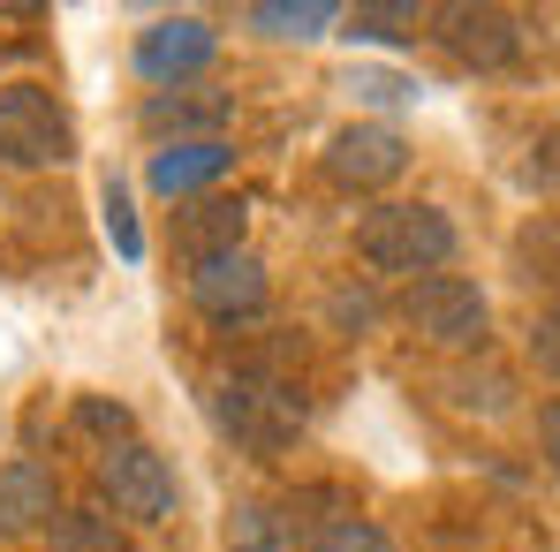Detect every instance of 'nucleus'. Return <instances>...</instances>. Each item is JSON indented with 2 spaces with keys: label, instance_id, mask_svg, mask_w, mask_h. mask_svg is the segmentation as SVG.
<instances>
[{
  "label": "nucleus",
  "instance_id": "1",
  "mask_svg": "<svg viewBox=\"0 0 560 552\" xmlns=\"http://www.w3.org/2000/svg\"><path fill=\"white\" fill-rule=\"evenodd\" d=\"M357 258L372 266V273H440L447 258H455V220L440 212V204H372L364 220H357Z\"/></svg>",
  "mask_w": 560,
  "mask_h": 552
},
{
  "label": "nucleus",
  "instance_id": "2",
  "mask_svg": "<svg viewBox=\"0 0 560 552\" xmlns=\"http://www.w3.org/2000/svg\"><path fill=\"white\" fill-rule=\"evenodd\" d=\"M212 416H220V432H228L235 447H250V455H280V447L303 432V394L280 386V378H266V371H235V378H220Z\"/></svg>",
  "mask_w": 560,
  "mask_h": 552
},
{
  "label": "nucleus",
  "instance_id": "3",
  "mask_svg": "<svg viewBox=\"0 0 560 552\" xmlns=\"http://www.w3.org/2000/svg\"><path fill=\"white\" fill-rule=\"evenodd\" d=\"M77 160V121L46 84L0 92V167H61Z\"/></svg>",
  "mask_w": 560,
  "mask_h": 552
},
{
  "label": "nucleus",
  "instance_id": "4",
  "mask_svg": "<svg viewBox=\"0 0 560 552\" xmlns=\"http://www.w3.org/2000/svg\"><path fill=\"white\" fill-rule=\"evenodd\" d=\"M401 318H409V333L432 341V349H477L485 326H492V303H485V287L463 280V273H424V280L401 287Z\"/></svg>",
  "mask_w": 560,
  "mask_h": 552
},
{
  "label": "nucleus",
  "instance_id": "5",
  "mask_svg": "<svg viewBox=\"0 0 560 552\" xmlns=\"http://www.w3.org/2000/svg\"><path fill=\"white\" fill-rule=\"evenodd\" d=\"M98 492H106L114 522H167L175 500H183V484H175L167 455H152L144 439H121V447L98 455Z\"/></svg>",
  "mask_w": 560,
  "mask_h": 552
},
{
  "label": "nucleus",
  "instance_id": "6",
  "mask_svg": "<svg viewBox=\"0 0 560 552\" xmlns=\"http://www.w3.org/2000/svg\"><path fill=\"white\" fill-rule=\"evenodd\" d=\"M432 31L440 46L463 61V69H508L523 54V31L508 8H485V0H455V8H432Z\"/></svg>",
  "mask_w": 560,
  "mask_h": 552
},
{
  "label": "nucleus",
  "instance_id": "7",
  "mask_svg": "<svg viewBox=\"0 0 560 552\" xmlns=\"http://www.w3.org/2000/svg\"><path fill=\"white\" fill-rule=\"evenodd\" d=\"M212 54H220V31H212L205 15H160V23L137 38V77L183 92V77L212 69Z\"/></svg>",
  "mask_w": 560,
  "mask_h": 552
},
{
  "label": "nucleus",
  "instance_id": "8",
  "mask_svg": "<svg viewBox=\"0 0 560 552\" xmlns=\"http://www.w3.org/2000/svg\"><path fill=\"white\" fill-rule=\"evenodd\" d=\"M401 167H409V144H401V129H386V121H349V129L326 144V175L341 189H386Z\"/></svg>",
  "mask_w": 560,
  "mask_h": 552
},
{
  "label": "nucleus",
  "instance_id": "9",
  "mask_svg": "<svg viewBox=\"0 0 560 552\" xmlns=\"http://www.w3.org/2000/svg\"><path fill=\"white\" fill-rule=\"evenodd\" d=\"M189 295H197V310L220 318V326L258 318V310H266V266H258L250 250H235V258H220V266H197V273H189Z\"/></svg>",
  "mask_w": 560,
  "mask_h": 552
},
{
  "label": "nucleus",
  "instance_id": "10",
  "mask_svg": "<svg viewBox=\"0 0 560 552\" xmlns=\"http://www.w3.org/2000/svg\"><path fill=\"white\" fill-rule=\"evenodd\" d=\"M243 227H250L243 197H197L183 220H175V250L189 258V273H197V266H220V258L243 250Z\"/></svg>",
  "mask_w": 560,
  "mask_h": 552
},
{
  "label": "nucleus",
  "instance_id": "11",
  "mask_svg": "<svg viewBox=\"0 0 560 552\" xmlns=\"http://www.w3.org/2000/svg\"><path fill=\"white\" fill-rule=\"evenodd\" d=\"M54 515H61V500H54V477L38 469V461H8L0 469V538H23V530H54Z\"/></svg>",
  "mask_w": 560,
  "mask_h": 552
},
{
  "label": "nucleus",
  "instance_id": "12",
  "mask_svg": "<svg viewBox=\"0 0 560 552\" xmlns=\"http://www.w3.org/2000/svg\"><path fill=\"white\" fill-rule=\"evenodd\" d=\"M228 167H235V152H228L220 137H205V144H167V152H152V189H160V197H197V189L220 183Z\"/></svg>",
  "mask_w": 560,
  "mask_h": 552
},
{
  "label": "nucleus",
  "instance_id": "13",
  "mask_svg": "<svg viewBox=\"0 0 560 552\" xmlns=\"http://www.w3.org/2000/svg\"><path fill=\"white\" fill-rule=\"evenodd\" d=\"M144 129L152 137H167L175 129V144H205V137H220L228 129V98H189V92H152L144 98Z\"/></svg>",
  "mask_w": 560,
  "mask_h": 552
},
{
  "label": "nucleus",
  "instance_id": "14",
  "mask_svg": "<svg viewBox=\"0 0 560 552\" xmlns=\"http://www.w3.org/2000/svg\"><path fill=\"white\" fill-rule=\"evenodd\" d=\"M54 552H129V530L106 515V507H61L54 530H46Z\"/></svg>",
  "mask_w": 560,
  "mask_h": 552
},
{
  "label": "nucleus",
  "instance_id": "15",
  "mask_svg": "<svg viewBox=\"0 0 560 552\" xmlns=\"http://www.w3.org/2000/svg\"><path fill=\"white\" fill-rule=\"evenodd\" d=\"M250 23H258L266 38H318L326 23H341V8H334V0H258Z\"/></svg>",
  "mask_w": 560,
  "mask_h": 552
},
{
  "label": "nucleus",
  "instance_id": "16",
  "mask_svg": "<svg viewBox=\"0 0 560 552\" xmlns=\"http://www.w3.org/2000/svg\"><path fill=\"white\" fill-rule=\"evenodd\" d=\"M417 23H432L417 0H364V8H349V38H417Z\"/></svg>",
  "mask_w": 560,
  "mask_h": 552
},
{
  "label": "nucleus",
  "instance_id": "17",
  "mask_svg": "<svg viewBox=\"0 0 560 552\" xmlns=\"http://www.w3.org/2000/svg\"><path fill=\"white\" fill-rule=\"evenodd\" d=\"M318 552H394V538L378 530L372 515H334V522L318 530Z\"/></svg>",
  "mask_w": 560,
  "mask_h": 552
},
{
  "label": "nucleus",
  "instance_id": "18",
  "mask_svg": "<svg viewBox=\"0 0 560 552\" xmlns=\"http://www.w3.org/2000/svg\"><path fill=\"white\" fill-rule=\"evenodd\" d=\"M77 424H84V432H98L106 447H121L137 416H129V401H106V394H84V401H77Z\"/></svg>",
  "mask_w": 560,
  "mask_h": 552
},
{
  "label": "nucleus",
  "instance_id": "19",
  "mask_svg": "<svg viewBox=\"0 0 560 552\" xmlns=\"http://www.w3.org/2000/svg\"><path fill=\"white\" fill-rule=\"evenodd\" d=\"M98 204H106V235H114V250H121V258H144V235H137V204H129V189L106 183Z\"/></svg>",
  "mask_w": 560,
  "mask_h": 552
},
{
  "label": "nucleus",
  "instance_id": "20",
  "mask_svg": "<svg viewBox=\"0 0 560 552\" xmlns=\"http://www.w3.org/2000/svg\"><path fill=\"white\" fill-rule=\"evenodd\" d=\"M349 92L378 98V106H409V98H417V84H409V77H386V69H364V77H349Z\"/></svg>",
  "mask_w": 560,
  "mask_h": 552
},
{
  "label": "nucleus",
  "instance_id": "21",
  "mask_svg": "<svg viewBox=\"0 0 560 552\" xmlns=\"http://www.w3.org/2000/svg\"><path fill=\"white\" fill-rule=\"evenodd\" d=\"M530 364L560 378V303H553V310H538V326H530Z\"/></svg>",
  "mask_w": 560,
  "mask_h": 552
},
{
  "label": "nucleus",
  "instance_id": "22",
  "mask_svg": "<svg viewBox=\"0 0 560 552\" xmlns=\"http://www.w3.org/2000/svg\"><path fill=\"white\" fill-rule=\"evenodd\" d=\"M538 447H546V461H553V477H560V401L538 409Z\"/></svg>",
  "mask_w": 560,
  "mask_h": 552
},
{
  "label": "nucleus",
  "instance_id": "23",
  "mask_svg": "<svg viewBox=\"0 0 560 552\" xmlns=\"http://www.w3.org/2000/svg\"><path fill=\"white\" fill-rule=\"evenodd\" d=\"M243 552H266V545H243Z\"/></svg>",
  "mask_w": 560,
  "mask_h": 552
}]
</instances>
